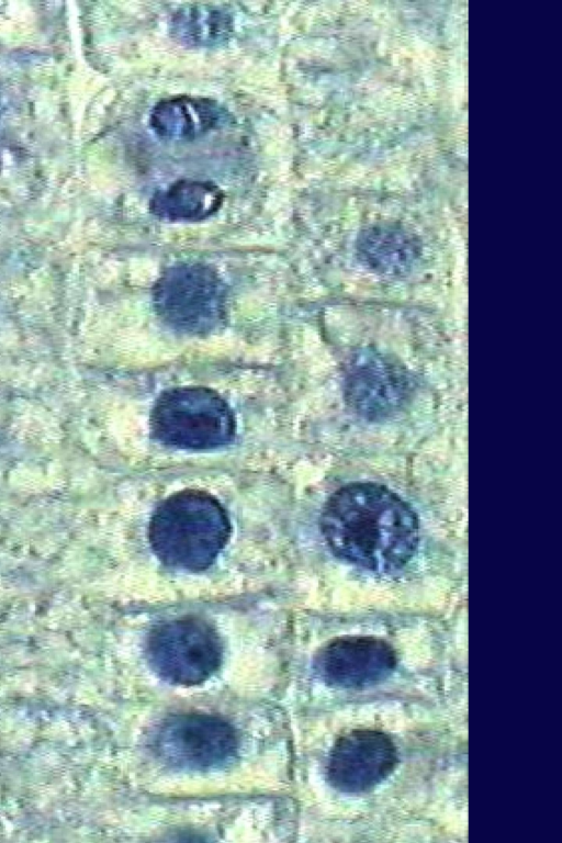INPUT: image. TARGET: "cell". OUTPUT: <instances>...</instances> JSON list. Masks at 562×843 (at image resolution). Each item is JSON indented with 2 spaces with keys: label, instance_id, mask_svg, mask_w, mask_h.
Instances as JSON below:
<instances>
[{
  "label": "cell",
  "instance_id": "cell-1",
  "mask_svg": "<svg viewBox=\"0 0 562 843\" xmlns=\"http://www.w3.org/2000/svg\"><path fill=\"white\" fill-rule=\"evenodd\" d=\"M321 528L335 555L378 573L402 569L418 543V522L412 508L374 483L350 484L331 495Z\"/></svg>",
  "mask_w": 562,
  "mask_h": 843
},
{
  "label": "cell",
  "instance_id": "cell-2",
  "mask_svg": "<svg viewBox=\"0 0 562 843\" xmlns=\"http://www.w3.org/2000/svg\"><path fill=\"white\" fill-rule=\"evenodd\" d=\"M229 522L220 503L200 491L166 499L149 525L156 555L167 565L198 571L207 567L224 547Z\"/></svg>",
  "mask_w": 562,
  "mask_h": 843
},
{
  "label": "cell",
  "instance_id": "cell-3",
  "mask_svg": "<svg viewBox=\"0 0 562 843\" xmlns=\"http://www.w3.org/2000/svg\"><path fill=\"white\" fill-rule=\"evenodd\" d=\"M155 437L187 449H210L228 443L235 432L233 413L214 391L182 386L164 392L151 412Z\"/></svg>",
  "mask_w": 562,
  "mask_h": 843
},
{
  "label": "cell",
  "instance_id": "cell-4",
  "mask_svg": "<svg viewBox=\"0 0 562 843\" xmlns=\"http://www.w3.org/2000/svg\"><path fill=\"white\" fill-rule=\"evenodd\" d=\"M153 299L162 322L182 333L207 334L224 318V284L201 263L169 268L156 282Z\"/></svg>",
  "mask_w": 562,
  "mask_h": 843
},
{
  "label": "cell",
  "instance_id": "cell-5",
  "mask_svg": "<svg viewBox=\"0 0 562 843\" xmlns=\"http://www.w3.org/2000/svg\"><path fill=\"white\" fill-rule=\"evenodd\" d=\"M148 661L164 679L178 685L205 681L218 667L222 645L216 632L198 619H180L156 628Z\"/></svg>",
  "mask_w": 562,
  "mask_h": 843
},
{
  "label": "cell",
  "instance_id": "cell-6",
  "mask_svg": "<svg viewBox=\"0 0 562 843\" xmlns=\"http://www.w3.org/2000/svg\"><path fill=\"white\" fill-rule=\"evenodd\" d=\"M156 746L168 763L189 769L223 764L235 751L236 735L225 721L205 715H180L159 729Z\"/></svg>",
  "mask_w": 562,
  "mask_h": 843
},
{
  "label": "cell",
  "instance_id": "cell-7",
  "mask_svg": "<svg viewBox=\"0 0 562 843\" xmlns=\"http://www.w3.org/2000/svg\"><path fill=\"white\" fill-rule=\"evenodd\" d=\"M396 764L392 740L376 730H356L340 738L329 757L331 784L346 793H362L381 783Z\"/></svg>",
  "mask_w": 562,
  "mask_h": 843
},
{
  "label": "cell",
  "instance_id": "cell-8",
  "mask_svg": "<svg viewBox=\"0 0 562 843\" xmlns=\"http://www.w3.org/2000/svg\"><path fill=\"white\" fill-rule=\"evenodd\" d=\"M396 664L393 649L373 637H342L325 645L316 657L322 678L344 688H360L386 678Z\"/></svg>",
  "mask_w": 562,
  "mask_h": 843
},
{
  "label": "cell",
  "instance_id": "cell-9",
  "mask_svg": "<svg viewBox=\"0 0 562 843\" xmlns=\"http://www.w3.org/2000/svg\"><path fill=\"white\" fill-rule=\"evenodd\" d=\"M402 367L374 351L359 353L348 370L346 394L350 405L369 418L396 412L409 394Z\"/></svg>",
  "mask_w": 562,
  "mask_h": 843
},
{
  "label": "cell",
  "instance_id": "cell-10",
  "mask_svg": "<svg viewBox=\"0 0 562 843\" xmlns=\"http://www.w3.org/2000/svg\"><path fill=\"white\" fill-rule=\"evenodd\" d=\"M225 113L215 102L180 97L158 103L150 123L160 137L193 139L225 121Z\"/></svg>",
  "mask_w": 562,
  "mask_h": 843
},
{
  "label": "cell",
  "instance_id": "cell-11",
  "mask_svg": "<svg viewBox=\"0 0 562 843\" xmlns=\"http://www.w3.org/2000/svg\"><path fill=\"white\" fill-rule=\"evenodd\" d=\"M222 200L223 194L215 184L181 180L156 192L150 210L168 221H199L216 212Z\"/></svg>",
  "mask_w": 562,
  "mask_h": 843
},
{
  "label": "cell",
  "instance_id": "cell-12",
  "mask_svg": "<svg viewBox=\"0 0 562 843\" xmlns=\"http://www.w3.org/2000/svg\"><path fill=\"white\" fill-rule=\"evenodd\" d=\"M232 19L223 10L209 5H190L178 11L172 26L184 43L210 46L224 43L232 32Z\"/></svg>",
  "mask_w": 562,
  "mask_h": 843
}]
</instances>
